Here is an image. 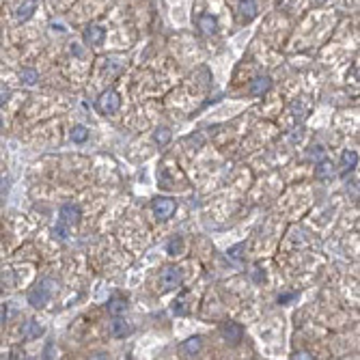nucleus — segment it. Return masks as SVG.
Returning a JSON list of instances; mask_svg holds the SVG:
<instances>
[{
    "label": "nucleus",
    "mask_w": 360,
    "mask_h": 360,
    "mask_svg": "<svg viewBox=\"0 0 360 360\" xmlns=\"http://www.w3.org/2000/svg\"><path fill=\"white\" fill-rule=\"evenodd\" d=\"M97 110L102 114H114L119 110V106H121V97H119L114 91H104L102 95H99V99H97Z\"/></svg>",
    "instance_id": "2"
},
{
    "label": "nucleus",
    "mask_w": 360,
    "mask_h": 360,
    "mask_svg": "<svg viewBox=\"0 0 360 360\" xmlns=\"http://www.w3.org/2000/svg\"><path fill=\"white\" fill-rule=\"evenodd\" d=\"M270 87H272V80L268 76H261V78H254L251 84H248V91L254 97H261V95H266L270 91Z\"/></svg>",
    "instance_id": "7"
},
{
    "label": "nucleus",
    "mask_w": 360,
    "mask_h": 360,
    "mask_svg": "<svg viewBox=\"0 0 360 360\" xmlns=\"http://www.w3.org/2000/svg\"><path fill=\"white\" fill-rule=\"evenodd\" d=\"M50 285H52V281H50V278H43V281H39L31 289V293H28V302H31L35 308H41L50 302V296H52V287H50Z\"/></svg>",
    "instance_id": "1"
},
{
    "label": "nucleus",
    "mask_w": 360,
    "mask_h": 360,
    "mask_svg": "<svg viewBox=\"0 0 360 360\" xmlns=\"http://www.w3.org/2000/svg\"><path fill=\"white\" fill-rule=\"evenodd\" d=\"M183 349H186V354H197L198 349H201V337L188 339V341L183 343Z\"/></svg>",
    "instance_id": "20"
},
{
    "label": "nucleus",
    "mask_w": 360,
    "mask_h": 360,
    "mask_svg": "<svg viewBox=\"0 0 360 360\" xmlns=\"http://www.w3.org/2000/svg\"><path fill=\"white\" fill-rule=\"evenodd\" d=\"M324 2H326V0H315V4H324Z\"/></svg>",
    "instance_id": "29"
},
{
    "label": "nucleus",
    "mask_w": 360,
    "mask_h": 360,
    "mask_svg": "<svg viewBox=\"0 0 360 360\" xmlns=\"http://www.w3.org/2000/svg\"><path fill=\"white\" fill-rule=\"evenodd\" d=\"M78 220H80V207L76 203H65L61 207V214H58V222L67 224L72 229L73 224H78Z\"/></svg>",
    "instance_id": "6"
},
{
    "label": "nucleus",
    "mask_w": 360,
    "mask_h": 360,
    "mask_svg": "<svg viewBox=\"0 0 360 360\" xmlns=\"http://www.w3.org/2000/svg\"><path fill=\"white\" fill-rule=\"evenodd\" d=\"M35 9H37V0H24L16 11V19L18 22H26V19L35 13Z\"/></svg>",
    "instance_id": "9"
},
{
    "label": "nucleus",
    "mask_w": 360,
    "mask_h": 360,
    "mask_svg": "<svg viewBox=\"0 0 360 360\" xmlns=\"http://www.w3.org/2000/svg\"><path fill=\"white\" fill-rule=\"evenodd\" d=\"M41 334H43V328L39 326L35 319H28V322L22 326V337L24 339H39Z\"/></svg>",
    "instance_id": "11"
},
{
    "label": "nucleus",
    "mask_w": 360,
    "mask_h": 360,
    "mask_svg": "<svg viewBox=\"0 0 360 360\" xmlns=\"http://www.w3.org/2000/svg\"><path fill=\"white\" fill-rule=\"evenodd\" d=\"M69 136H72L73 143H84L89 138V129L84 127V126H76V127L72 129V134H69Z\"/></svg>",
    "instance_id": "17"
},
{
    "label": "nucleus",
    "mask_w": 360,
    "mask_h": 360,
    "mask_svg": "<svg viewBox=\"0 0 360 360\" xmlns=\"http://www.w3.org/2000/svg\"><path fill=\"white\" fill-rule=\"evenodd\" d=\"M132 332V328H129V324L126 322V319H121L117 315V317L112 319V324H110V334L112 337H117V339H123L126 334H129Z\"/></svg>",
    "instance_id": "8"
},
{
    "label": "nucleus",
    "mask_w": 360,
    "mask_h": 360,
    "mask_svg": "<svg viewBox=\"0 0 360 360\" xmlns=\"http://www.w3.org/2000/svg\"><path fill=\"white\" fill-rule=\"evenodd\" d=\"M198 28L205 33V35H212V33H216V18H212V16H201L198 18Z\"/></svg>",
    "instance_id": "15"
},
{
    "label": "nucleus",
    "mask_w": 360,
    "mask_h": 360,
    "mask_svg": "<svg viewBox=\"0 0 360 360\" xmlns=\"http://www.w3.org/2000/svg\"><path fill=\"white\" fill-rule=\"evenodd\" d=\"M175 209H177V205H175L173 198H166V197L153 198V212H156V216H158L160 220L171 218L173 214H175Z\"/></svg>",
    "instance_id": "5"
},
{
    "label": "nucleus",
    "mask_w": 360,
    "mask_h": 360,
    "mask_svg": "<svg viewBox=\"0 0 360 360\" xmlns=\"http://www.w3.org/2000/svg\"><path fill=\"white\" fill-rule=\"evenodd\" d=\"M332 164L328 162V160H322V162H319V166H317V171H315V177L317 179H330L332 177Z\"/></svg>",
    "instance_id": "16"
},
{
    "label": "nucleus",
    "mask_w": 360,
    "mask_h": 360,
    "mask_svg": "<svg viewBox=\"0 0 360 360\" xmlns=\"http://www.w3.org/2000/svg\"><path fill=\"white\" fill-rule=\"evenodd\" d=\"M19 78H22V82H24V84H28V87H33V84H37L39 73L35 72V69H22V73H19Z\"/></svg>",
    "instance_id": "19"
},
{
    "label": "nucleus",
    "mask_w": 360,
    "mask_h": 360,
    "mask_svg": "<svg viewBox=\"0 0 360 360\" xmlns=\"http://www.w3.org/2000/svg\"><path fill=\"white\" fill-rule=\"evenodd\" d=\"M104 37H106V33H104L102 26H89L84 31V41L91 43V46H99L104 41Z\"/></svg>",
    "instance_id": "10"
},
{
    "label": "nucleus",
    "mask_w": 360,
    "mask_h": 360,
    "mask_svg": "<svg viewBox=\"0 0 360 360\" xmlns=\"http://www.w3.org/2000/svg\"><path fill=\"white\" fill-rule=\"evenodd\" d=\"M293 298H296L293 293H291V296H283V298H278V304H285V302H289V300H293Z\"/></svg>",
    "instance_id": "25"
},
{
    "label": "nucleus",
    "mask_w": 360,
    "mask_h": 360,
    "mask_svg": "<svg viewBox=\"0 0 360 360\" xmlns=\"http://www.w3.org/2000/svg\"><path fill=\"white\" fill-rule=\"evenodd\" d=\"M54 237H58V239H67V235H69V227L67 224H63V222H58L56 227H54Z\"/></svg>",
    "instance_id": "21"
},
{
    "label": "nucleus",
    "mask_w": 360,
    "mask_h": 360,
    "mask_svg": "<svg viewBox=\"0 0 360 360\" xmlns=\"http://www.w3.org/2000/svg\"><path fill=\"white\" fill-rule=\"evenodd\" d=\"M2 285L4 287H11L13 281H11V270H4L2 272Z\"/></svg>",
    "instance_id": "24"
},
{
    "label": "nucleus",
    "mask_w": 360,
    "mask_h": 360,
    "mask_svg": "<svg viewBox=\"0 0 360 360\" xmlns=\"http://www.w3.org/2000/svg\"><path fill=\"white\" fill-rule=\"evenodd\" d=\"M127 311V302L123 298H119V296H112L108 300V313L112 315V317H117V315H121V313H126Z\"/></svg>",
    "instance_id": "12"
},
{
    "label": "nucleus",
    "mask_w": 360,
    "mask_h": 360,
    "mask_svg": "<svg viewBox=\"0 0 360 360\" xmlns=\"http://www.w3.org/2000/svg\"><path fill=\"white\" fill-rule=\"evenodd\" d=\"M179 251H181V239L173 237L171 242H168V254H177Z\"/></svg>",
    "instance_id": "22"
},
{
    "label": "nucleus",
    "mask_w": 360,
    "mask_h": 360,
    "mask_svg": "<svg viewBox=\"0 0 360 360\" xmlns=\"http://www.w3.org/2000/svg\"><path fill=\"white\" fill-rule=\"evenodd\" d=\"M153 141H156L158 144H166L168 141H171V129H168V127H158L156 132H153Z\"/></svg>",
    "instance_id": "18"
},
{
    "label": "nucleus",
    "mask_w": 360,
    "mask_h": 360,
    "mask_svg": "<svg viewBox=\"0 0 360 360\" xmlns=\"http://www.w3.org/2000/svg\"><path fill=\"white\" fill-rule=\"evenodd\" d=\"M220 332H222V339L231 345V347L239 345V341L244 339V328L235 322H224L222 326H220Z\"/></svg>",
    "instance_id": "3"
},
{
    "label": "nucleus",
    "mask_w": 360,
    "mask_h": 360,
    "mask_svg": "<svg viewBox=\"0 0 360 360\" xmlns=\"http://www.w3.org/2000/svg\"><path fill=\"white\" fill-rule=\"evenodd\" d=\"M239 13H242V18L246 19H252L254 16H257V2L254 0H242L239 2Z\"/></svg>",
    "instance_id": "13"
},
{
    "label": "nucleus",
    "mask_w": 360,
    "mask_h": 360,
    "mask_svg": "<svg viewBox=\"0 0 360 360\" xmlns=\"http://www.w3.org/2000/svg\"><path fill=\"white\" fill-rule=\"evenodd\" d=\"M341 164H343V173H347V171H352V168H356V164H358V153L356 151H343V156H341Z\"/></svg>",
    "instance_id": "14"
},
{
    "label": "nucleus",
    "mask_w": 360,
    "mask_h": 360,
    "mask_svg": "<svg viewBox=\"0 0 360 360\" xmlns=\"http://www.w3.org/2000/svg\"><path fill=\"white\" fill-rule=\"evenodd\" d=\"M308 158H311V160H317V162H322V160H324V149H322V147H313V151L308 153Z\"/></svg>",
    "instance_id": "23"
},
{
    "label": "nucleus",
    "mask_w": 360,
    "mask_h": 360,
    "mask_svg": "<svg viewBox=\"0 0 360 360\" xmlns=\"http://www.w3.org/2000/svg\"><path fill=\"white\" fill-rule=\"evenodd\" d=\"M7 315H9V311H7V304H2V322H7Z\"/></svg>",
    "instance_id": "28"
},
{
    "label": "nucleus",
    "mask_w": 360,
    "mask_h": 360,
    "mask_svg": "<svg viewBox=\"0 0 360 360\" xmlns=\"http://www.w3.org/2000/svg\"><path fill=\"white\" fill-rule=\"evenodd\" d=\"M173 308H175V313H179V315L183 313V306H181V302H175V306H173Z\"/></svg>",
    "instance_id": "26"
},
{
    "label": "nucleus",
    "mask_w": 360,
    "mask_h": 360,
    "mask_svg": "<svg viewBox=\"0 0 360 360\" xmlns=\"http://www.w3.org/2000/svg\"><path fill=\"white\" fill-rule=\"evenodd\" d=\"M181 270L179 268H166L160 276V285H162L164 291H173V289H179L181 287Z\"/></svg>",
    "instance_id": "4"
},
{
    "label": "nucleus",
    "mask_w": 360,
    "mask_h": 360,
    "mask_svg": "<svg viewBox=\"0 0 360 360\" xmlns=\"http://www.w3.org/2000/svg\"><path fill=\"white\" fill-rule=\"evenodd\" d=\"M293 358H311V354H308V352H300V354H296V356H293Z\"/></svg>",
    "instance_id": "27"
}]
</instances>
